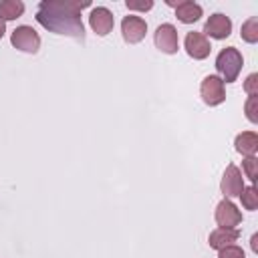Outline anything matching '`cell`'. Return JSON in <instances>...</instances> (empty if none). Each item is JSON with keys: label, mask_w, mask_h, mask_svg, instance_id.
Masks as SVG:
<instances>
[{"label": "cell", "mask_w": 258, "mask_h": 258, "mask_svg": "<svg viewBox=\"0 0 258 258\" xmlns=\"http://www.w3.org/2000/svg\"><path fill=\"white\" fill-rule=\"evenodd\" d=\"M87 6H91L89 0H42L36 6V22L54 34L83 40L85 24L81 18V10Z\"/></svg>", "instance_id": "obj_1"}, {"label": "cell", "mask_w": 258, "mask_h": 258, "mask_svg": "<svg viewBox=\"0 0 258 258\" xmlns=\"http://www.w3.org/2000/svg\"><path fill=\"white\" fill-rule=\"evenodd\" d=\"M242 67H244V56L236 46H226L216 56V71L220 73L218 77L224 81V85L234 83L238 79Z\"/></svg>", "instance_id": "obj_2"}, {"label": "cell", "mask_w": 258, "mask_h": 258, "mask_svg": "<svg viewBox=\"0 0 258 258\" xmlns=\"http://www.w3.org/2000/svg\"><path fill=\"white\" fill-rule=\"evenodd\" d=\"M10 42L14 48L22 50V52H28V54H36L38 48H40V36L38 32L28 26V24H20L12 30L10 34Z\"/></svg>", "instance_id": "obj_3"}, {"label": "cell", "mask_w": 258, "mask_h": 258, "mask_svg": "<svg viewBox=\"0 0 258 258\" xmlns=\"http://www.w3.org/2000/svg\"><path fill=\"white\" fill-rule=\"evenodd\" d=\"M200 95L208 107H218L226 101V85L218 75H208L200 85Z\"/></svg>", "instance_id": "obj_4"}, {"label": "cell", "mask_w": 258, "mask_h": 258, "mask_svg": "<svg viewBox=\"0 0 258 258\" xmlns=\"http://www.w3.org/2000/svg\"><path fill=\"white\" fill-rule=\"evenodd\" d=\"M153 42L155 46L163 52V54H175L179 50V36H177V28L169 22H163L155 28L153 34Z\"/></svg>", "instance_id": "obj_5"}, {"label": "cell", "mask_w": 258, "mask_h": 258, "mask_svg": "<svg viewBox=\"0 0 258 258\" xmlns=\"http://www.w3.org/2000/svg\"><path fill=\"white\" fill-rule=\"evenodd\" d=\"M214 220L218 224V228H238L242 224V212L238 210V206L224 198L218 206H216V212H214Z\"/></svg>", "instance_id": "obj_6"}, {"label": "cell", "mask_w": 258, "mask_h": 258, "mask_svg": "<svg viewBox=\"0 0 258 258\" xmlns=\"http://www.w3.org/2000/svg\"><path fill=\"white\" fill-rule=\"evenodd\" d=\"M244 189V177H242V171L238 169V165L234 163H228V167L224 169V175H222V181H220V191L224 194V198L232 200V198H238Z\"/></svg>", "instance_id": "obj_7"}, {"label": "cell", "mask_w": 258, "mask_h": 258, "mask_svg": "<svg viewBox=\"0 0 258 258\" xmlns=\"http://www.w3.org/2000/svg\"><path fill=\"white\" fill-rule=\"evenodd\" d=\"M121 34H123V40L127 44H137L147 34V22L141 16L129 14L121 20Z\"/></svg>", "instance_id": "obj_8"}, {"label": "cell", "mask_w": 258, "mask_h": 258, "mask_svg": "<svg viewBox=\"0 0 258 258\" xmlns=\"http://www.w3.org/2000/svg\"><path fill=\"white\" fill-rule=\"evenodd\" d=\"M183 48H185V52H187L194 60H204V58H208L210 52H212V42H210V38L204 36L202 32L191 30V32L185 34Z\"/></svg>", "instance_id": "obj_9"}, {"label": "cell", "mask_w": 258, "mask_h": 258, "mask_svg": "<svg viewBox=\"0 0 258 258\" xmlns=\"http://www.w3.org/2000/svg\"><path fill=\"white\" fill-rule=\"evenodd\" d=\"M204 36H210V38H216V40H224L232 34V20L230 16L222 14V12H216L212 14L206 24H204Z\"/></svg>", "instance_id": "obj_10"}, {"label": "cell", "mask_w": 258, "mask_h": 258, "mask_svg": "<svg viewBox=\"0 0 258 258\" xmlns=\"http://www.w3.org/2000/svg\"><path fill=\"white\" fill-rule=\"evenodd\" d=\"M89 26L93 28V32H97L99 36H107L113 26H115V16L109 8L105 6H95L89 14Z\"/></svg>", "instance_id": "obj_11"}, {"label": "cell", "mask_w": 258, "mask_h": 258, "mask_svg": "<svg viewBox=\"0 0 258 258\" xmlns=\"http://www.w3.org/2000/svg\"><path fill=\"white\" fill-rule=\"evenodd\" d=\"M238 238H240V230H238V228H230V230H228V228H216L214 232H210L208 244H210V248H214V250H222V248L234 244Z\"/></svg>", "instance_id": "obj_12"}, {"label": "cell", "mask_w": 258, "mask_h": 258, "mask_svg": "<svg viewBox=\"0 0 258 258\" xmlns=\"http://www.w3.org/2000/svg\"><path fill=\"white\" fill-rule=\"evenodd\" d=\"M202 14H204L202 6L196 4V2H191V0H179V2L175 4V16H177V20L183 22V24H194V22H198V20L202 18Z\"/></svg>", "instance_id": "obj_13"}, {"label": "cell", "mask_w": 258, "mask_h": 258, "mask_svg": "<svg viewBox=\"0 0 258 258\" xmlns=\"http://www.w3.org/2000/svg\"><path fill=\"white\" fill-rule=\"evenodd\" d=\"M234 147L244 157L256 155V151H258V133L256 131H242V133H238L236 139H234Z\"/></svg>", "instance_id": "obj_14"}, {"label": "cell", "mask_w": 258, "mask_h": 258, "mask_svg": "<svg viewBox=\"0 0 258 258\" xmlns=\"http://www.w3.org/2000/svg\"><path fill=\"white\" fill-rule=\"evenodd\" d=\"M24 2H20V0H2L0 2V18L4 20V22H8V20H16V18H20L22 14H24Z\"/></svg>", "instance_id": "obj_15"}, {"label": "cell", "mask_w": 258, "mask_h": 258, "mask_svg": "<svg viewBox=\"0 0 258 258\" xmlns=\"http://www.w3.org/2000/svg\"><path fill=\"white\" fill-rule=\"evenodd\" d=\"M240 36H242V40L248 42V44H256V42H258V16H250V18L242 24Z\"/></svg>", "instance_id": "obj_16"}, {"label": "cell", "mask_w": 258, "mask_h": 258, "mask_svg": "<svg viewBox=\"0 0 258 258\" xmlns=\"http://www.w3.org/2000/svg\"><path fill=\"white\" fill-rule=\"evenodd\" d=\"M238 198L242 200V206L246 210L254 212L258 208V189H256V185H244V189H242V194Z\"/></svg>", "instance_id": "obj_17"}, {"label": "cell", "mask_w": 258, "mask_h": 258, "mask_svg": "<svg viewBox=\"0 0 258 258\" xmlns=\"http://www.w3.org/2000/svg\"><path fill=\"white\" fill-rule=\"evenodd\" d=\"M242 171H244V175L254 185L256 179H258V159H256V155H250V157H244L242 159Z\"/></svg>", "instance_id": "obj_18"}, {"label": "cell", "mask_w": 258, "mask_h": 258, "mask_svg": "<svg viewBox=\"0 0 258 258\" xmlns=\"http://www.w3.org/2000/svg\"><path fill=\"white\" fill-rule=\"evenodd\" d=\"M244 113H246V119L250 123H258V95H248L246 103H244Z\"/></svg>", "instance_id": "obj_19"}, {"label": "cell", "mask_w": 258, "mask_h": 258, "mask_svg": "<svg viewBox=\"0 0 258 258\" xmlns=\"http://www.w3.org/2000/svg\"><path fill=\"white\" fill-rule=\"evenodd\" d=\"M218 258H246V252H244L240 246L230 244V246L218 250Z\"/></svg>", "instance_id": "obj_20"}, {"label": "cell", "mask_w": 258, "mask_h": 258, "mask_svg": "<svg viewBox=\"0 0 258 258\" xmlns=\"http://www.w3.org/2000/svg\"><path fill=\"white\" fill-rule=\"evenodd\" d=\"M125 6L129 10H135V12H147L153 8V0H127Z\"/></svg>", "instance_id": "obj_21"}, {"label": "cell", "mask_w": 258, "mask_h": 258, "mask_svg": "<svg viewBox=\"0 0 258 258\" xmlns=\"http://www.w3.org/2000/svg\"><path fill=\"white\" fill-rule=\"evenodd\" d=\"M244 91H246V95H258V73H250L246 77Z\"/></svg>", "instance_id": "obj_22"}, {"label": "cell", "mask_w": 258, "mask_h": 258, "mask_svg": "<svg viewBox=\"0 0 258 258\" xmlns=\"http://www.w3.org/2000/svg\"><path fill=\"white\" fill-rule=\"evenodd\" d=\"M250 248H252V252H258V234H254L250 238Z\"/></svg>", "instance_id": "obj_23"}, {"label": "cell", "mask_w": 258, "mask_h": 258, "mask_svg": "<svg viewBox=\"0 0 258 258\" xmlns=\"http://www.w3.org/2000/svg\"><path fill=\"white\" fill-rule=\"evenodd\" d=\"M4 34H6V22H4L2 18H0V38H2Z\"/></svg>", "instance_id": "obj_24"}]
</instances>
